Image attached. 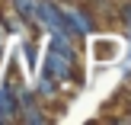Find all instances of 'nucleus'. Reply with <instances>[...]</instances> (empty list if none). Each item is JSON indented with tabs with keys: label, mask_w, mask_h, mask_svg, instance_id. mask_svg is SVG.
<instances>
[]
</instances>
